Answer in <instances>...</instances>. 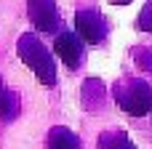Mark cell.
<instances>
[{
	"label": "cell",
	"mask_w": 152,
	"mask_h": 149,
	"mask_svg": "<svg viewBox=\"0 0 152 149\" xmlns=\"http://www.w3.org/2000/svg\"><path fill=\"white\" fill-rule=\"evenodd\" d=\"M16 112H19V96L0 77V120H11V117H16Z\"/></svg>",
	"instance_id": "52a82bcc"
},
{
	"label": "cell",
	"mask_w": 152,
	"mask_h": 149,
	"mask_svg": "<svg viewBox=\"0 0 152 149\" xmlns=\"http://www.w3.org/2000/svg\"><path fill=\"white\" fill-rule=\"evenodd\" d=\"M75 32L83 37L86 45H99L107 37V21L96 8H80L75 13Z\"/></svg>",
	"instance_id": "7a4b0ae2"
},
{
	"label": "cell",
	"mask_w": 152,
	"mask_h": 149,
	"mask_svg": "<svg viewBox=\"0 0 152 149\" xmlns=\"http://www.w3.org/2000/svg\"><path fill=\"white\" fill-rule=\"evenodd\" d=\"M118 101H120V107H123L128 115L144 117V115L152 112V85L144 83V80H136V83L128 88V93H123Z\"/></svg>",
	"instance_id": "3957f363"
},
{
	"label": "cell",
	"mask_w": 152,
	"mask_h": 149,
	"mask_svg": "<svg viewBox=\"0 0 152 149\" xmlns=\"http://www.w3.org/2000/svg\"><path fill=\"white\" fill-rule=\"evenodd\" d=\"M27 13L37 32L51 35L59 29V11L53 0H27Z\"/></svg>",
	"instance_id": "5b68a950"
},
{
	"label": "cell",
	"mask_w": 152,
	"mask_h": 149,
	"mask_svg": "<svg viewBox=\"0 0 152 149\" xmlns=\"http://www.w3.org/2000/svg\"><path fill=\"white\" fill-rule=\"evenodd\" d=\"M107 3H112V5H128L131 0H107Z\"/></svg>",
	"instance_id": "30bf717a"
},
{
	"label": "cell",
	"mask_w": 152,
	"mask_h": 149,
	"mask_svg": "<svg viewBox=\"0 0 152 149\" xmlns=\"http://www.w3.org/2000/svg\"><path fill=\"white\" fill-rule=\"evenodd\" d=\"M83 37L77 35V32H59L56 35V40H53V53L64 61V67L67 69H77L80 67V61H83Z\"/></svg>",
	"instance_id": "277c9868"
},
{
	"label": "cell",
	"mask_w": 152,
	"mask_h": 149,
	"mask_svg": "<svg viewBox=\"0 0 152 149\" xmlns=\"http://www.w3.org/2000/svg\"><path fill=\"white\" fill-rule=\"evenodd\" d=\"M16 51H19V59L35 72V77L43 83V85H53L56 83V64H53V56L51 51L43 45V40L35 35V32H24L16 43Z\"/></svg>",
	"instance_id": "6da1fadb"
},
{
	"label": "cell",
	"mask_w": 152,
	"mask_h": 149,
	"mask_svg": "<svg viewBox=\"0 0 152 149\" xmlns=\"http://www.w3.org/2000/svg\"><path fill=\"white\" fill-rule=\"evenodd\" d=\"M48 149H83V144H80V139L69 128L53 125L48 131Z\"/></svg>",
	"instance_id": "8992f818"
},
{
	"label": "cell",
	"mask_w": 152,
	"mask_h": 149,
	"mask_svg": "<svg viewBox=\"0 0 152 149\" xmlns=\"http://www.w3.org/2000/svg\"><path fill=\"white\" fill-rule=\"evenodd\" d=\"M136 27H139L142 32H150L152 35V0L142 8V13H139V19H136Z\"/></svg>",
	"instance_id": "9c48e42d"
},
{
	"label": "cell",
	"mask_w": 152,
	"mask_h": 149,
	"mask_svg": "<svg viewBox=\"0 0 152 149\" xmlns=\"http://www.w3.org/2000/svg\"><path fill=\"white\" fill-rule=\"evenodd\" d=\"M99 149H136V144L123 131H107L99 136Z\"/></svg>",
	"instance_id": "ba28073f"
}]
</instances>
